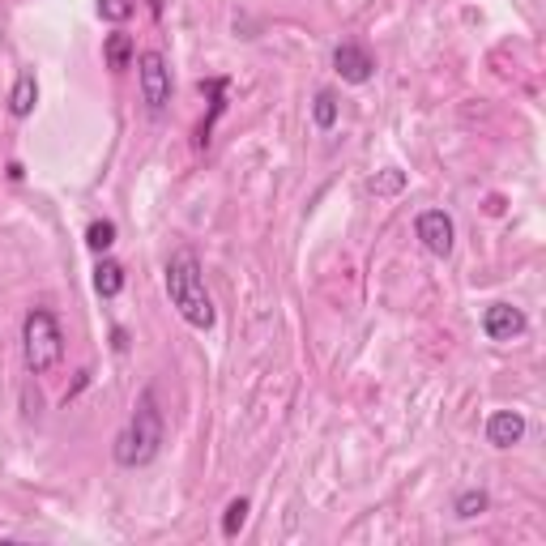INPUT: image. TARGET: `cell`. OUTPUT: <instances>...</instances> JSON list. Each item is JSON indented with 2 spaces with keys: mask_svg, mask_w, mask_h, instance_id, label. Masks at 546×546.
<instances>
[{
  "mask_svg": "<svg viewBox=\"0 0 546 546\" xmlns=\"http://www.w3.org/2000/svg\"><path fill=\"white\" fill-rule=\"evenodd\" d=\"M163 278H167V299H171V308L180 312L184 325L197 329V333H210L214 320H218V312H214L210 291H205V273H201L197 252H192V248L171 252Z\"/></svg>",
  "mask_w": 546,
  "mask_h": 546,
  "instance_id": "cell-1",
  "label": "cell"
},
{
  "mask_svg": "<svg viewBox=\"0 0 546 546\" xmlns=\"http://www.w3.org/2000/svg\"><path fill=\"white\" fill-rule=\"evenodd\" d=\"M158 448H163V410H158L154 389H141L133 419L124 423L111 453H116L120 470H141V465H150L158 457Z\"/></svg>",
  "mask_w": 546,
  "mask_h": 546,
  "instance_id": "cell-2",
  "label": "cell"
},
{
  "mask_svg": "<svg viewBox=\"0 0 546 546\" xmlns=\"http://www.w3.org/2000/svg\"><path fill=\"white\" fill-rule=\"evenodd\" d=\"M22 359L30 376H47L64 359V329L52 308H30L22 320Z\"/></svg>",
  "mask_w": 546,
  "mask_h": 546,
  "instance_id": "cell-3",
  "label": "cell"
},
{
  "mask_svg": "<svg viewBox=\"0 0 546 546\" xmlns=\"http://www.w3.org/2000/svg\"><path fill=\"white\" fill-rule=\"evenodd\" d=\"M137 82H141V103H146V111L150 116H163L171 103V64L158 47L137 56Z\"/></svg>",
  "mask_w": 546,
  "mask_h": 546,
  "instance_id": "cell-4",
  "label": "cell"
},
{
  "mask_svg": "<svg viewBox=\"0 0 546 546\" xmlns=\"http://www.w3.org/2000/svg\"><path fill=\"white\" fill-rule=\"evenodd\" d=\"M414 235H419V244L431 256H448V252H453L457 227H453V218H448L444 210H423L419 218H414Z\"/></svg>",
  "mask_w": 546,
  "mask_h": 546,
  "instance_id": "cell-5",
  "label": "cell"
},
{
  "mask_svg": "<svg viewBox=\"0 0 546 546\" xmlns=\"http://www.w3.org/2000/svg\"><path fill=\"white\" fill-rule=\"evenodd\" d=\"M333 73L342 77V82H350V86H367L376 77V60L367 56V47H359V43H342L333 52Z\"/></svg>",
  "mask_w": 546,
  "mask_h": 546,
  "instance_id": "cell-6",
  "label": "cell"
},
{
  "mask_svg": "<svg viewBox=\"0 0 546 546\" xmlns=\"http://www.w3.org/2000/svg\"><path fill=\"white\" fill-rule=\"evenodd\" d=\"M529 329V320L521 308H512V303H491L483 312V333L491 342H512V337H521Z\"/></svg>",
  "mask_w": 546,
  "mask_h": 546,
  "instance_id": "cell-7",
  "label": "cell"
},
{
  "mask_svg": "<svg viewBox=\"0 0 546 546\" xmlns=\"http://www.w3.org/2000/svg\"><path fill=\"white\" fill-rule=\"evenodd\" d=\"M525 440V414L517 410H495L487 419V444L491 448H517Z\"/></svg>",
  "mask_w": 546,
  "mask_h": 546,
  "instance_id": "cell-8",
  "label": "cell"
},
{
  "mask_svg": "<svg viewBox=\"0 0 546 546\" xmlns=\"http://www.w3.org/2000/svg\"><path fill=\"white\" fill-rule=\"evenodd\" d=\"M35 103H39V77L30 73V69H22L18 82H13V90H9V116L13 120L35 116Z\"/></svg>",
  "mask_w": 546,
  "mask_h": 546,
  "instance_id": "cell-9",
  "label": "cell"
},
{
  "mask_svg": "<svg viewBox=\"0 0 546 546\" xmlns=\"http://www.w3.org/2000/svg\"><path fill=\"white\" fill-rule=\"evenodd\" d=\"M227 77H210V82H201V90H210L214 94V111H210V120H201V128H197V146L205 150L210 146V133H214V120L222 116V111H227Z\"/></svg>",
  "mask_w": 546,
  "mask_h": 546,
  "instance_id": "cell-10",
  "label": "cell"
},
{
  "mask_svg": "<svg viewBox=\"0 0 546 546\" xmlns=\"http://www.w3.org/2000/svg\"><path fill=\"white\" fill-rule=\"evenodd\" d=\"M103 56H107V69H128L133 64V56H137V47H133V39L124 35V30H116V35H107V43H103Z\"/></svg>",
  "mask_w": 546,
  "mask_h": 546,
  "instance_id": "cell-11",
  "label": "cell"
},
{
  "mask_svg": "<svg viewBox=\"0 0 546 546\" xmlns=\"http://www.w3.org/2000/svg\"><path fill=\"white\" fill-rule=\"evenodd\" d=\"M94 291H99L103 299H116L124 291V265L120 261H99V269H94Z\"/></svg>",
  "mask_w": 546,
  "mask_h": 546,
  "instance_id": "cell-12",
  "label": "cell"
},
{
  "mask_svg": "<svg viewBox=\"0 0 546 546\" xmlns=\"http://www.w3.org/2000/svg\"><path fill=\"white\" fill-rule=\"evenodd\" d=\"M337 116H342V107H337V94L333 90H316V99H312V120L320 133H329V128L337 124Z\"/></svg>",
  "mask_w": 546,
  "mask_h": 546,
  "instance_id": "cell-13",
  "label": "cell"
},
{
  "mask_svg": "<svg viewBox=\"0 0 546 546\" xmlns=\"http://www.w3.org/2000/svg\"><path fill=\"white\" fill-rule=\"evenodd\" d=\"M487 491L483 487H470V491H461L457 500H453V512H457V521H474V517H483L487 512Z\"/></svg>",
  "mask_w": 546,
  "mask_h": 546,
  "instance_id": "cell-14",
  "label": "cell"
},
{
  "mask_svg": "<svg viewBox=\"0 0 546 546\" xmlns=\"http://www.w3.org/2000/svg\"><path fill=\"white\" fill-rule=\"evenodd\" d=\"M111 244H116V222L111 218H94L86 227V248L90 252H107Z\"/></svg>",
  "mask_w": 546,
  "mask_h": 546,
  "instance_id": "cell-15",
  "label": "cell"
},
{
  "mask_svg": "<svg viewBox=\"0 0 546 546\" xmlns=\"http://www.w3.org/2000/svg\"><path fill=\"white\" fill-rule=\"evenodd\" d=\"M248 512H252V504L244 500V495H239V500H231L227 512H222V538H239V529H244Z\"/></svg>",
  "mask_w": 546,
  "mask_h": 546,
  "instance_id": "cell-16",
  "label": "cell"
},
{
  "mask_svg": "<svg viewBox=\"0 0 546 546\" xmlns=\"http://www.w3.org/2000/svg\"><path fill=\"white\" fill-rule=\"evenodd\" d=\"M137 13V0H99V18L111 26H124Z\"/></svg>",
  "mask_w": 546,
  "mask_h": 546,
  "instance_id": "cell-17",
  "label": "cell"
},
{
  "mask_svg": "<svg viewBox=\"0 0 546 546\" xmlns=\"http://www.w3.org/2000/svg\"><path fill=\"white\" fill-rule=\"evenodd\" d=\"M406 188V171L389 167L384 175H376V180H367V192H376V197H393V192Z\"/></svg>",
  "mask_w": 546,
  "mask_h": 546,
  "instance_id": "cell-18",
  "label": "cell"
},
{
  "mask_svg": "<svg viewBox=\"0 0 546 546\" xmlns=\"http://www.w3.org/2000/svg\"><path fill=\"white\" fill-rule=\"evenodd\" d=\"M111 346H116V350H128V333H124V329H111Z\"/></svg>",
  "mask_w": 546,
  "mask_h": 546,
  "instance_id": "cell-19",
  "label": "cell"
},
{
  "mask_svg": "<svg viewBox=\"0 0 546 546\" xmlns=\"http://www.w3.org/2000/svg\"><path fill=\"white\" fill-rule=\"evenodd\" d=\"M150 13L154 18H163V0H150Z\"/></svg>",
  "mask_w": 546,
  "mask_h": 546,
  "instance_id": "cell-20",
  "label": "cell"
}]
</instances>
